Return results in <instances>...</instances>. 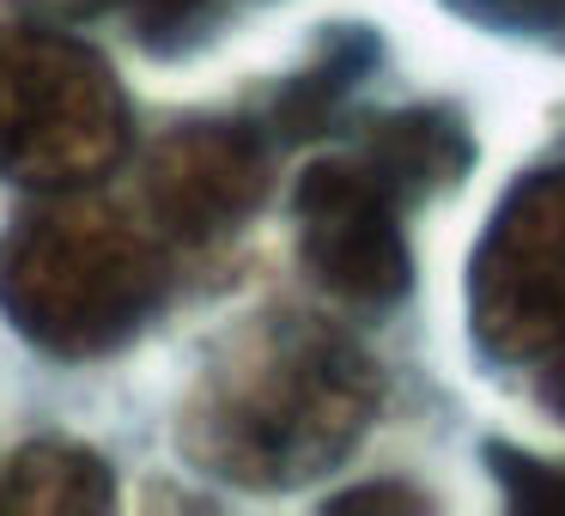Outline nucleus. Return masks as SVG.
I'll return each mask as SVG.
<instances>
[{
    "label": "nucleus",
    "mask_w": 565,
    "mask_h": 516,
    "mask_svg": "<svg viewBox=\"0 0 565 516\" xmlns=\"http://www.w3.org/2000/svg\"><path fill=\"white\" fill-rule=\"evenodd\" d=\"M377 413V370L341 329L310 316H244L183 401L177 443L213 480L286 492L353 455Z\"/></svg>",
    "instance_id": "1"
},
{
    "label": "nucleus",
    "mask_w": 565,
    "mask_h": 516,
    "mask_svg": "<svg viewBox=\"0 0 565 516\" xmlns=\"http://www.w3.org/2000/svg\"><path fill=\"white\" fill-rule=\"evenodd\" d=\"M171 237L147 213H122L62 189L0 237V310L31 346L55 358L116 353L164 304Z\"/></svg>",
    "instance_id": "2"
},
{
    "label": "nucleus",
    "mask_w": 565,
    "mask_h": 516,
    "mask_svg": "<svg viewBox=\"0 0 565 516\" xmlns=\"http://www.w3.org/2000/svg\"><path fill=\"white\" fill-rule=\"evenodd\" d=\"M128 152V98L92 43L0 25V176L19 189H92Z\"/></svg>",
    "instance_id": "3"
},
{
    "label": "nucleus",
    "mask_w": 565,
    "mask_h": 516,
    "mask_svg": "<svg viewBox=\"0 0 565 516\" xmlns=\"http://www.w3.org/2000/svg\"><path fill=\"white\" fill-rule=\"evenodd\" d=\"M468 316L492 358L565 353V164L523 176L492 213L468 273Z\"/></svg>",
    "instance_id": "4"
},
{
    "label": "nucleus",
    "mask_w": 565,
    "mask_h": 516,
    "mask_svg": "<svg viewBox=\"0 0 565 516\" xmlns=\"http://www.w3.org/2000/svg\"><path fill=\"white\" fill-rule=\"evenodd\" d=\"M298 256H305L310 280L334 292L341 304L383 310L407 292L414 268H407L402 244V201L377 183L359 152L347 159H322L298 176Z\"/></svg>",
    "instance_id": "5"
},
{
    "label": "nucleus",
    "mask_w": 565,
    "mask_h": 516,
    "mask_svg": "<svg viewBox=\"0 0 565 516\" xmlns=\"http://www.w3.org/2000/svg\"><path fill=\"white\" fill-rule=\"evenodd\" d=\"M268 189V147L244 122H189L147 159L140 207L171 244H207L249 219Z\"/></svg>",
    "instance_id": "6"
},
{
    "label": "nucleus",
    "mask_w": 565,
    "mask_h": 516,
    "mask_svg": "<svg viewBox=\"0 0 565 516\" xmlns=\"http://www.w3.org/2000/svg\"><path fill=\"white\" fill-rule=\"evenodd\" d=\"M468 135L450 110H407V116H383L371 122L359 159L377 171V183L390 189L402 207H414L419 195L456 183L468 171Z\"/></svg>",
    "instance_id": "7"
},
{
    "label": "nucleus",
    "mask_w": 565,
    "mask_h": 516,
    "mask_svg": "<svg viewBox=\"0 0 565 516\" xmlns=\"http://www.w3.org/2000/svg\"><path fill=\"white\" fill-rule=\"evenodd\" d=\"M0 504L13 510H110L116 504V480L104 467V455H92L86 443L67 438H38L7 462V480H0Z\"/></svg>",
    "instance_id": "8"
},
{
    "label": "nucleus",
    "mask_w": 565,
    "mask_h": 516,
    "mask_svg": "<svg viewBox=\"0 0 565 516\" xmlns=\"http://www.w3.org/2000/svg\"><path fill=\"white\" fill-rule=\"evenodd\" d=\"M256 0H122L135 37L147 43L152 55H183L195 43H207L213 31L225 25L232 13H244Z\"/></svg>",
    "instance_id": "9"
},
{
    "label": "nucleus",
    "mask_w": 565,
    "mask_h": 516,
    "mask_svg": "<svg viewBox=\"0 0 565 516\" xmlns=\"http://www.w3.org/2000/svg\"><path fill=\"white\" fill-rule=\"evenodd\" d=\"M365 55H371V37H365V31H353L347 43H334V50L322 55V67L298 74V86L280 98V128H286V135H317V128L329 122V110L347 98V86L359 79Z\"/></svg>",
    "instance_id": "10"
},
{
    "label": "nucleus",
    "mask_w": 565,
    "mask_h": 516,
    "mask_svg": "<svg viewBox=\"0 0 565 516\" xmlns=\"http://www.w3.org/2000/svg\"><path fill=\"white\" fill-rule=\"evenodd\" d=\"M487 462H492V480L504 486V498L523 516H565V462H535L511 443H492Z\"/></svg>",
    "instance_id": "11"
},
{
    "label": "nucleus",
    "mask_w": 565,
    "mask_h": 516,
    "mask_svg": "<svg viewBox=\"0 0 565 516\" xmlns=\"http://www.w3.org/2000/svg\"><path fill=\"white\" fill-rule=\"evenodd\" d=\"M462 7L468 19L480 25H499V31H565V0H450Z\"/></svg>",
    "instance_id": "12"
},
{
    "label": "nucleus",
    "mask_w": 565,
    "mask_h": 516,
    "mask_svg": "<svg viewBox=\"0 0 565 516\" xmlns=\"http://www.w3.org/2000/svg\"><path fill=\"white\" fill-rule=\"evenodd\" d=\"M334 510H426V498H419L414 486H353L334 498Z\"/></svg>",
    "instance_id": "13"
},
{
    "label": "nucleus",
    "mask_w": 565,
    "mask_h": 516,
    "mask_svg": "<svg viewBox=\"0 0 565 516\" xmlns=\"http://www.w3.org/2000/svg\"><path fill=\"white\" fill-rule=\"evenodd\" d=\"M553 401L565 407V353H559V370H553Z\"/></svg>",
    "instance_id": "14"
}]
</instances>
